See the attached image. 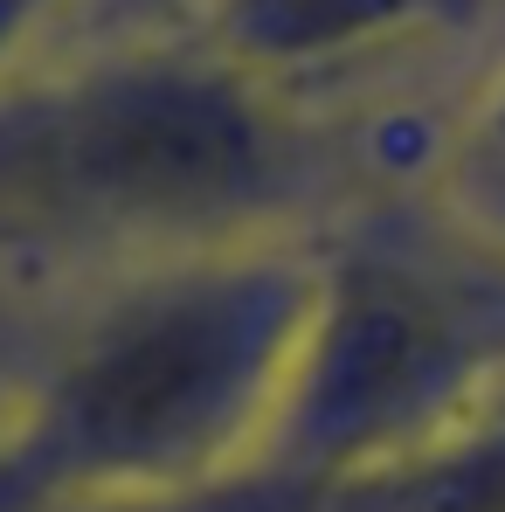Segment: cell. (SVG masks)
<instances>
[{
  "label": "cell",
  "mask_w": 505,
  "mask_h": 512,
  "mask_svg": "<svg viewBox=\"0 0 505 512\" xmlns=\"http://www.w3.org/2000/svg\"><path fill=\"white\" fill-rule=\"evenodd\" d=\"M478 0H215L208 49L243 77H298L471 21Z\"/></svg>",
  "instance_id": "obj_3"
},
{
  "label": "cell",
  "mask_w": 505,
  "mask_h": 512,
  "mask_svg": "<svg viewBox=\"0 0 505 512\" xmlns=\"http://www.w3.org/2000/svg\"><path fill=\"white\" fill-rule=\"evenodd\" d=\"M319 270L263 250L201 256L187 277L146 284L70 360L56 436L104 471H201L284 416L312 333Z\"/></svg>",
  "instance_id": "obj_2"
},
{
  "label": "cell",
  "mask_w": 505,
  "mask_h": 512,
  "mask_svg": "<svg viewBox=\"0 0 505 512\" xmlns=\"http://www.w3.org/2000/svg\"><path fill=\"white\" fill-rule=\"evenodd\" d=\"M443 187H450V208L471 222V236L492 243L499 263H505V77L485 90L478 111L464 118V132H457V146H450Z\"/></svg>",
  "instance_id": "obj_5"
},
{
  "label": "cell",
  "mask_w": 505,
  "mask_h": 512,
  "mask_svg": "<svg viewBox=\"0 0 505 512\" xmlns=\"http://www.w3.org/2000/svg\"><path fill=\"white\" fill-rule=\"evenodd\" d=\"M298 512H505V381L422 443L305 492Z\"/></svg>",
  "instance_id": "obj_4"
},
{
  "label": "cell",
  "mask_w": 505,
  "mask_h": 512,
  "mask_svg": "<svg viewBox=\"0 0 505 512\" xmlns=\"http://www.w3.org/2000/svg\"><path fill=\"white\" fill-rule=\"evenodd\" d=\"M291 167L270 84L215 49L104 63L0 125V208L49 229L236 236L291 187Z\"/></svg>",
  "instance_id": "obj_1"
}]
</instances>
